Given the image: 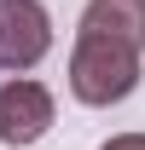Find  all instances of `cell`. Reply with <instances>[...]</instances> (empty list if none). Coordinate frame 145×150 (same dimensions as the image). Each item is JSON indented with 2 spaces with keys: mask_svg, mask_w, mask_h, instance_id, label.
Listing matches in <instances>:
<instances>
[{
  "mask_svg": "<svg viewBox=\"0 0 145 150\" xmlns=\"http://www.w3.org/2000/svg\"><path fill=\"white\" fill-rule=\"evenodd\" d=\"M52 46V18L41 0H0V69H35Z\"/></svg>",
  "mask_w": 145,
  "mask_h": 150,
  "instance_id": "cell-2",
  "label": "cell"
},
{
  "mask_svg": "<svg viewBox=\"0 0 145 150\" xmlns=\"http://www.w3.org/2000/svg\"><path fill=\"white\" fill-rule=\"evenodd\" d=\"M145 52V0H87L70 52V93L81 104H122L139 87Z\"/></svg>",
  "mask_w": 145,
  "mask_h": 150,
  "instance_id": "cell-1",
  "label": "cell"
},
{
  "mask_svg": "<svg viewBox=\"0 0 145 150\" xmlns=\"http://www.w3.org/2000/svg\"><path fill=\"white\" fill-rule=\"evenodd\" d=\"M52 127V93L41 81H6L0 87V144H35Z\"/></svg>",
  "mask_w": 145,
  "mask_h": 150,
  "instance_id": "cell-3",
  "label": "cell"
},
{
  "mask_svg": "<svg viewBox=\"0 0 145 150\" xmlns=\"http://www.w3.org/2000/svg\"><path fill=\"white\" fill-rule=\"evenodd\" d=\"M99 150H145V133H122V139H110V144H99Z\"/></svg>",
  "mask_w": 145,
  "mask_h": 150,
  "instance_id": "cell-4",
  "label": "cell"
}]
</instances>
